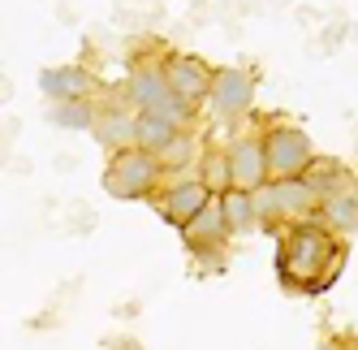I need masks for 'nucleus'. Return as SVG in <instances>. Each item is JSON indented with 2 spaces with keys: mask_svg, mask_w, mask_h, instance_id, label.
<instances>
[{
  "mask_svg": "<svg viewBox=\"0 0 358 350\" xmlns=\"http://www.w3.org/2000/svg\"><path fill=\"white\" fill-rule=\"evenodd\" d=\"M125 104H130L134 113H143V117L164 121V126H173V130H186L190 117H194V108L173 95L164 69L156 61H138L130 74H125Z\"/></svg>",
  "mask_w": 358,
  "mask_h": 350,
  "instance_id": "f03ea898",
  "label": "nucleus"
},
{
  "mask_svg": "<svg viewBox=\"0 0 358 350\" xmlns=\"http://www.w3.org/2000/svg\"><path fill=\"white\" fill-rule=\"evenodd\" d=\"M164 78H169V87H173V95L182 99V104H203V99L212 95V65L203 61V57H190V52H173V57H164Z\"/></svg>",
  "mask_w": 358,
  "mask_h": 350,
  "instance_id": "423d86ee",
  "label": "nucleus"
},
{
  "mask_svg": "<svg viewBox=\"0 0 358 350\" xmlns=\"http://www.w3.org/2000/svg\"><path fill=\"white\" fill-rule=\"evenodd\" d=\"M250 104H255V74H246V69H216L212 74V108L220 121L250 113Z\"/></svg>",
  "mask_w": 358,
  "mask_h": 350,
  "instance_id": "6e6552de",
  "label": "nucleus"
},
{
  "mask_svg": "<svg viewBox=\"0 0 358 350\" xmlns=\"http://www.w3.org/2000/svg\"><path fill=\"white\" fill-rule=\"evenodd\" d=\"M190 147H194V139H190V134L182 130V134H177V139H173V143L164 147V152L156 156V160H160V169H173V164H186V160H190Z\"/></svg>",
  "mask_w": 358,
  "mask_h": 350,
  "instance_id": "a211bd4d",
  "label": "nucleus"
},
{
  "mask_svg": "<svg viewBox=\"0 0 358 350\" xmlns=\"http://www.w3.org/2000/svg\"><path fill=\"white\" fill-rule=\"evenodd\" d=\"M203 190L208 195H224V190H234V182H229V160H224V152H208L203 156Z\"/></svg>",
  "mask_w": 358,
  "mask_h": 350,
  "instance_id": "f3484780",
  "label": "nucleus"
},
{
  "mask_svg": "<svg viewBox=\"0 0 358 350\" xmlns=\"http://www.w3.org/2000/svg\"><path fill=\"white\" fill-rule=\"evenodd\" d=\"M264 143V164H268V182H289L311 173L315 164V143L298 126H268V134H259Z\"/></svg>",
  "mask_w": 358,
  "mask_h": 350,
  "instance_id": "7ed1b4c3",
  "label": "nucleus"
},
{
  "mask_svg": "<svg viewBox=\"0 0 358 350\" xmlns=\"http://www.w3.org/2000/svg\"><path fill=\"white\" fill-rule=\"evenodd\" d=\"M91 74L83 65H52L39 74V91L52 99V104H69V99H87L91 95Z\"/></svg>",
  "mask_w": 358,
  "mask_h": 350,
  "instance_id": "9d476101",
  "label": "nucleus"
},
{
  "mask_svg": "<svg viewBox=\"0 0 358 350\" xmlns=\"http://www.w3.org/2000/svg\"><path fill=\"white\" fill-rule=\"evenodd\" d=\"M320 216L328 234H358V195H350L345 186L320 199Z\"/></svg>",
  "mask_w": 358,
  "mask_h": 350,
  "instance_id": "ddd939ff",
  "label": "nucleus"
},
{
  "mask_svg": "<svg viewBox=\"0 0 358 350\" xmlns=\"http://www.w3.org/2000/svg\"><path fill=\"white\" fill-rule=\"evenodd\" d=\"M259 220H294L302 225L311 212H320V190L306 178H289V182H264L250 195Z\"/></svg>",
  "mask_w": 358,
  "mask_h": 350,
  "instance_id": "20e7f679",
  "label": "nucleus"
},
{
  "mask_svg": "<svg viewBox=\"0 0 358 350\" xmlns=\"http://www.w3.org/2000/svg\"><path fill=\"white\" fill-rule=\"evenodd\" d=\"M276 268H280V277L298 290H324L341 268V242H337V234H328L324 225L302 220L285 234V242H280Z\"/></svg>",
  "mask_w": 358,
  "mask_h": 350,
  "instance_id": "f257e3e1",
  "label": "nucleus"
},
{
  "mask_svg": "<svg viewBox=\"0 0 358 350\" xmlns=\"http://www.w3.org/2000/svg\"><path fill=\"white\" fill-rule=\"evenodd\" d=\"M186 242L194 246V251H212V246H220L229 238V225H224V208H220V195H208V204H203L186 225H182Z\"/></svg>",
  "mask_w": 358,
  "mask_h": 350,
  "instance_id": "1a4fd4ad",
  "label": "nucleus"
},
{
  "mask_svg": "<svg viewBox=\"0 0 358 350\" xmlns=\"http://www.w3.org/2000/svg\"><path fill=\"white\" fill-rule=\"evenodd\" d=\"M160 178H164L160 160L151 156V152H143V147H121V152L108 156V169H104V186H108V195H117V199L151 195Z\"/></svg>",
  "mask_w": 358,
  "mask_h": 350,
  "instance_id": "39448f33",
  "label": "nucleus"
},
{
  "mask_svg": "<svg viewBox=\"0 0 358 350\" xmlns=\"http://www.w3.org/2000/svg\"><path fill=\"white\" fill-rule=\"evenodd\" d=\"M203 204H208V190H203L199 178H186V182H173L164 195H160V216L173 220V225H186Z\"/></svg>",
  "mask_w": 358,
  "mask_h": 350,
  "instance_id": "9b49d317",
  "label": "nucleus"
},
{
  "mask_svg": "<svg viewBox=\"0 0 358 350\" xmlns=\"http://www.w3.org/2000/svg\"><path fill=\"white\" fill-rule=\"evenodd\" d=\"M52 121L69 130H91L95 126V104L91 99H69V104H52Z\"/></svg>",
  "mask_w": 358,
  "mask_h": 350,
  "instance_id": "dca6fc26",
  "label": "nucleus"
},
{
  "mask_svg": "<svg viewBox=\"0 0 358 350\" xmlns=\"http://www.w3.org/2000/svg\"><path fill=\"white\" fill-rule=\"evenodd\" d=\"M220 208H224V225H229V234H255L259 230V212H255V199L246 190H224L220 195Z\"/></svg>",
  "mask_w": 358,
  "mask_h": 350,
  "instance_id": "4468645a",
  "label": "nucleus"
},
{
  "mask_svg": "<svg viewBox=\"0 0 358 350\" xmlns=\"http://www.w3.org/2000/svg\"><path fill=\"white\" fill-rule=\"evenodd\" d=\"M177 134H182V130L164 126V121H156V117H143V113L134 121V147H143V152H151V156H160Z\"/></svg>",
  "mask_w": 358,
  "mask_h": 350,
  "instance_id": "2eb2a0df",
  "label": "nucleus"
},
{
  "mask_svg": "<svg viewBox=\"0 0 358 350\" xmlns=\"http://www.w3.org/2000/svg\"><path fill=\"white\" fill-rule=\"evenodd\" d=\"M134 121H138V113L130 104H125V108H104V113L95 108L91 134L104 147H113V152H121V147H134Z\"/></svg>",
  "mask_w": 358,
  "mask_h": 350,
  "instance_id": "f8f14e48",
  "label": "nucleus"
},
{
  "mask_svg": "<svg viewBox=\"0 0 358 350\" xmlns=\"http://www.w3.org/2000/svg\"><path fill=\"white\" fill-rule=\"evenodd\" d=\"M224 160H229V182L234 190H246L255 195L264 182H268V164H264V143L255 134H238L234 143L224 147Z\"/></svg>",
  "mask_w": 358,
  "mask_h": 350,
  "instance_id": "0eeeda50",
  "label": "nucleus"
}]
</instances>
